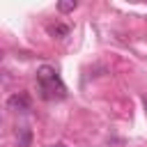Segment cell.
<instances>
[{
    "label": "cell",
    "instance_id": "6da1fadb",
    "mask_svg": "<svg viewBox=\"0 0 147 147\" xmlns=\"http://www.w3.org/2000/svg\"><path fill=\"white\" fill-rule=\"evenodd\" d=\"M37 83H39V92L44 99H53V96H64V85L57 76V71L48 64L37 69Z\"/></svg>",
    "mask_w": 147,
    "mask_h": 147
},
{
    "label": "cell",
    "instance_id": "7a4b0ae2",
    "mask_svg": "<svg viewBox=\"0 0 147 147\" xmlns=\"http://www.w3.org/2000/svg\"><path fill=\"white\" fill-rule=\"evenodd\" d=\"M7 106L11 110H16V113H25V110H30V99L25 94H11L9 101H7Z\"/></svg>",
    "mask_w": 147,
    "mask_h": 147
},
{
    "label": "cell",
    "instance_id": "3957f363",
    "mask_svg": "<svg viewBox=\"0 0 147 147\" xmlns=\"http://www.w3.org/2000/svg\"><path fill=\"white\" fill-rule=\"evenodd\" d=\"M16 142H18V147H30V142H32V131H30L28 126H21V129H18V136H16Z\"/></svg>",
    "mask_w": 147,
    "mask_h": 147
},
{
    "label": "cell",
    "instance_id": "277c9868",
    "mask_svg": "<svg viewBox=\"0 0 147 147\" xmlns=\"http://www.w3.org/2000/svg\"><path fill=\"white\" fill-rule=\"evenodd\" d=\"M48 34L55 37V39H64L69 34V28L64 23H55V25H48Z\"/></svg>",
    "mask_w": 147,
    "mask_h": 147
},
{
    "label": "cell",
    "instance_id": "5b68a950",
    "mask_svg": "<svg viewBox=\"0 0 147 147\" xmlns=\"http://www.w3.org/2000/svg\"><path fill=\"white\" fill-rule=\"evenodd\" d=\"M57 9H60L62 14L74 11V9H76V0H62V2H57Z\"/></svg>",
    "mask_w": 147,
    "mask_h": 147
},
{
    "label": "cell",
    "instance_id": "8992f818",
    "mask_svg": "<svg viewBox=\"0 0 147 147\" xmlns=\"http://www.w3.org/2000/svg\"><path fill=\"white\" fill-rule=\"evenodd\" d=\"M53 147H64V145H53Z\"/></svg>",
    "mask_w": 147,
    "mask_h": 147
}]
</instances>
